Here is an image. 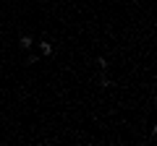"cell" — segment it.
Masks as SVG:
<instances>
[{
	"label": "cell",
	"instance_id": "3",
	"mask_svg": "<svg viewBox=\"0 0 157 146\" xmlns=\"http://www.w3.org/2000/svg\"><path fill=\"white\" fill-rule=\"evenodd\" d=\"M97 65H100V71H105V68H107V60H105V57H100V60H97Z\"/></svg>",
	"mask_w": 157,
	"mask_h": 146
},
{
	"label": "cell",
	"instance_id": "2",
	"mask_svg": "<svg viewBox=\"0 0 157 146\" xmlns=\"http://www.w3.org/2000/svg\"><path fill=\"white\" fill-rule=\"evenodd\" d=\"M39 52H42V55H50V52H52V45H50V42H39Z\"/></svg>",
	"mask_w": 157,
	"mask_h": 146
},
{
	"label": "cell",
	"instance_id": "1",
	"mask_svg": "<svg viewBox=\"0 0 157 146\" xmlns=\"http://www.w3.org/2000/svg\"><path fill=\"white\" fill-rule=\"evenodd\" d=\"M32 45H34V39H32V37H29V34H24L21 39H18V47H21V50H29V47H32Z\"/></svg>",
	"mask_w": 157,
	"mask_h": 146
}]
</instances>
